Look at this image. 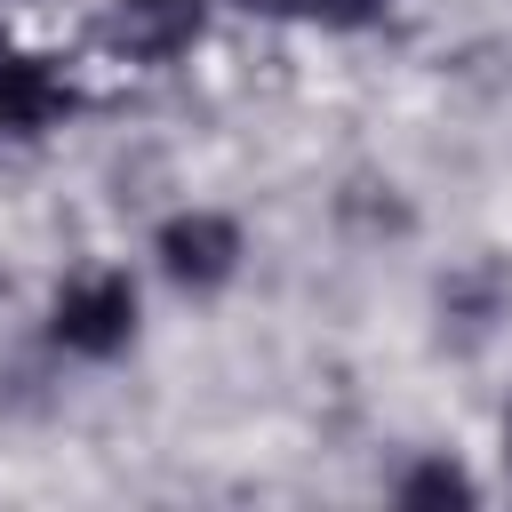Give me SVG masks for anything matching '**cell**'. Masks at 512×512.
Segmentation results:
<instances>
[{
    "mask_svg": "<svg viewBox=\"0 0 512 512\" xmlns=\"http://www.w3.org/2000/svg\"><path fill=\"white\" fill-rule=\"evenodd\" d=\"M48 328H56L64 352H80V360H112V352L136 336V288H128V272H80V280H64Z\"/></svg>",
    "mask_w": 512,
    "mask_h": 512,
    "instance_id": "1",
    "label": "cell"
},
{
    "mask_svg": "<svg viewBox=\"0 0 512 512\" xmlns=\"http://www.w3.org/2000/svg\"><path fill=\"white\" fill-rule=\"evenodd\" d=\"M152 256H160V272H168L176 288L208 296V288H224V280L240 272V224H232V216H208V208L168 216L160 240H152Z\"/></svg>",
    "mask_w": 512,
    "mask_h": 512,
    "instance_id": "2",
    "label": "cell"
},
{
    "mask_svg": "<svg viewBox=\"0 0 512 512\" xmlns=\"http://www.w3.org/2000/svg\"><path fill=\"white\" fill-rule=\"evenodd\" d=\"M200 24H208V0H120L112 8V40L128 56H144V64L184 56L200 40Z\"/></svg>",
    "mask_w": 512,
    "mask_h": 512,
    "instance_id": "3",
    "label": "cell"
},
{
    "mask_svg": "<svg viewBox=\"0 0 512 512\" xmlns=\"http://www.w3.org/2000/svg\"><path fill=\"white\" fill-rule=\"evenodd\" d=\"M56 104H64V88H56L40 64H8V72H0V120H8V128H40Z\"/></svg>",
    "mask_w": 512,
    "mask_h": 512,
    "instance_id": "4",
    "label": "cell"
},
{
    "mask_svg": "<svg viewBox=\"0 0 512 512\" xmlns=\"http://www.w3.org/2000/svg\"><path fill=\"white\" fill-rule=\"evenodd\" d=\"M392 496H400V504H408V512H432V504H472V496H480V488H472V480H464V472H456V464H440V456H432V464H408V472H400V488H392Z\"/></svg>",
    "mask_w": 512,
    "mask_h": 512,
    "instance_id": "5",
    "label": "cell"
},
{
    "mask_svg": "<svg viewBox=\"0 0 512 512\" xmlns=\"http://www.w3.org/2000/svg\"><path fill=\"white\" fill-rule=\"evenodd\" d=\"M312 8H320L328 24H376V16L392 8V0H312Z\"/></svg>",
    "mask_w": 512,
    "mask_h": 512,
    "instance_id": "6",
    "label": "cell"
},
{
    "mask_svg": "<svg viewBox=\"0 0 512 512\" xmlns=\"http://www.w3.org/2000/svg\"><path fill=\"white\" fill-rule=\"evenodd\" d=\"M248 8H264V16H296V8H312V0H248Z\"/></svg>",
    "mask_w": 512,
    "mask_h": 512,
    "instance_id": "7",
    "label": "cell"
}]
</instances>
